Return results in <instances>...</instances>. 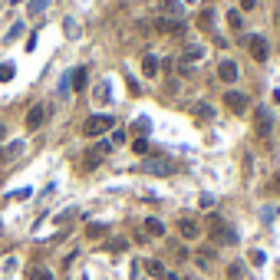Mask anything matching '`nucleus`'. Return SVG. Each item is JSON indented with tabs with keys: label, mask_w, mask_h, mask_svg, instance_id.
Here are the masks:
<instances>
[{
	"label": "nucleus",
	"mask_w": 280,
	"mask_h": 280,
	"mask_svg": "<svg viewBox=\"0 0 280 280\" xmlns=\"http://www.w3.org/2000/svg\"><path fill=\"white\" fill-rule=\"evenodd\" d=\"M208 231H211V237H215V241H221V244H237L234 227L227 224L221 215H211V218H208Z\"/></svg>",
	"instance_id": "f257e3e1"
},
{
	"label": "nucleus",
	"mask_w": 280,
	"mask_h": 280,
	"mask_svg": "<svg viewBox=\"0 0 280 280\" xmlns=\"http://www.w3.org/2000/svg\"><path fill=\"white\" fill-rule=\"evenodd\" d=\"M112 125H116V119L112 116H89L86 122H83V135H93V139H96V135L109 132Z\"/></svg>",
	"instance_id": "f03ea898"
},
{
	"label": "nucleus",
	"mask_w": 280,
	"mask_h": 280,
	"mask_svg": "<svg viewBox=\"0 0 280 280\" xmlns=\"http://www.w3.org/2000/svg\"><path fill=\"white\" fill-rule=\"evenodd\" d=\"M244 43H248L250 56H254L257 63H267V56H270V43H267V36H260V33H250Z\"/></svg>",
	"instance_id": "7ed1b4c3"
},
{
	"label": "nucleus",
	"mask_w": 280,
	"mask_h": 280,
	"mask_svg": "<svg viewBox=\"0 0 280 280\" xmlns=\"http://www.w3.org/2000/svg\"><path fill=\"white\" fill-rule=\"evenodd\" d=\"M224 106L231 109V112H237V116H244L248 106H250V99L244 96V93H234V89H231V93H224Z\"/></svg>",
	"instance_id": "20e7f679"
},
{
	"label": "nucleus",
	"mask_w": 280,
	"mask_h": 280,
	"mask_svg": "<svg viewBox=\"0 0 280 280\" xmlns=\"http://www.w3.org/2000/svg\"><path fill=\"white\" fill-rule=\"evenodd\" d=\"M270 129H274V119H270V112H267V109H257V112H254V132H257L260 139H267Z\"/></svg>",
	"instance_id": "39448f33"
},
{
	"label": "nucleus",
	"mask_w": 280,
	"mask_h": 280,
	"mask_svg": "<svg viewBox=\"0 0 280 280\" xmlns=\"http://www.w3.org/2000/svg\"><path fill=\"white\" fill-rule=\"evenodd\" d=\"M46 116H50V106H33L30 112H27V129H40V125H43L46 122Z\"/></svg>",
	"instance_id": "423d86ee"
},
{
	"label": "nucleus",
	"mask_w": 280,
	"mask_h": 280,
	"mask_svg": "<svg viewBox=\"0 0 280 280\" xmlns=\"http://www.w3.org/2000/svg\"><path fill=\"white\" fill-rule=\"evenodd\" d=\"M142 168H145L149 175H168V172H175V165L168 162V158H162V155H158V158H149Z\"/></svg>",
	"instance_id": "0eeeda50"
},
{
	"label": "nucleus",
	"mask_w": 280,
	"mask_h": 280,
	"mask_svg": "<svg viewBox=\"0 0 280 280\" xmlns=\"http://www.w3.org/2000/svg\"><path fill=\"white\" fill-rule=\"evenodd\" d=\"M178 231H182V237L194 241V237L201 234V224H198V221H191V218H182V221H178Z\"/></svg>",
	"instance_id": "6e6552de"
},
{
	"label": "nucleus",
	"mask_w": 280,
	"mask_h": 280,
	"mask_svg": "<svg viewBox=\"0 0 280 280\" xmlns=\"http://www.w3.org/2000/svg\"><path fill=\"white\" fill-rule=\"evenodd\" d=\"M178 27H182V20H175V17H158L155 20V30L158 33H178Z\"/></svg>",
	"instance_id": "1a4fd4ad"
},
{
	"label": "nucleus",
	"mask_w": 280,
	"mask_h": 280,
	"mask_svg": "<svg viewBox=\"0 0 280 280\" xmlns=\"http://www.w3.org/2000/svg\"><path fill=\"white\" fill-rule=\"evenodd\" d=\"M218 76H221L224 83H234V79H237V66L231 63V60H224V63L218 66Z\"/></svg>",
	"instance_id": "9d476101"
},
{
	"label": "nucleus",
	"mask_w": 280,
	"mask_h": 280,
	"mask_svg": "<svg viewBox=\"0 0 280 280\" xmlns=\"http://www.w3.org/2000/svg\"><path fill=\"white\" fill-rule=\"evenodd\" d=\"M99 162H102V155H99V152L93 149V152H86V155L79 158V168H83V172H89V168H96Z\"/></svg>",
	"instance_id": "9b49d317"
},
{
	"label": "nucleus",
	"mask_w": 280,
	"mask_h": 280,
	"mask_svg": "<svg viewBox=\"0 0 280 280\" xmlns=\"http://www.w3.org/2000/svg\"><path fill=\"white\" fill-rule=\"evenodd\" d=\"M211 23H215V10H211V7H205V10L198 13V27H201V30H215Z\"/></svg>",
	"instance_id": "f8f14e48"
},
{
	"label": "nucleus",
	"mask_w": 280,
	"mask_h": 280,
	"mask_svg": "<svg viewBox=\"0 0 280 280\" xmlns=\"http://www.w3.org/2000/svg\"><path fill=\"white\" fill-rule=\"evenodd\" d=\"M142 73H145V76H155V73H158V56H155V53H149L145 60H142Z\"/></svg>",
	"instance_id": "ddd939ff"
},
{
	"label": "nucleus",
	"mask_w": 280,
	"mask_h": 280,
	"mask_svg": "<svg viewBox=\"0 0 280 280\" xmlns=\"http://www.w3.org/2000/svg\"><path fill=\"white\" fill-rule=\"evenodd\" d=\"M145 234H152V237H162V234H165V224L158 221V218H149V221H145Z\"/></svg>",
	"instance_id": "4468645a"
},
{
	"label": "nucleus",
	"mask_w": 280,
	"mask_h": 280,
	"mask_svg": "<svg viewBox=\"0 0 280 280\" xmlns=\"http://www.w3.org/2000/svg\"><path fill=\"white\" fill-rule=\"evenodd\" d=\"M86 86V69H73L69 73V89H83Z\"/></svg>",
	"instance_id": "2eb2a0df"
},
{
	"label": "nucleus",
	"mask_w": 280,
	"mask_h": 280,
	"mask_svg": "<svg viewBox=\"0 0 280 280\" xmlns=\"http://www.w3.org/2000/svg\"><path fill=\"white\" fill-rule=\"evenodd\" d=\"M194 260H198V267H201V270H208V267H211V260H215V250H198V254H194Z\"/></svg>",
	"instance_id": "dca6fc26"
},
{
	"label": "nucleus",
	"mask_w": 280,
	"mask_h": 280,
	"mask_svg": "<svg viewBox=\"0 0 280 280\" xmlns=\"http://www.w3.org/2000/svg\"><path fill=\"white\" fill-rule=\"evenodd\" d=\"M201 56H205V46L191 43V46H188V50H185V63H188V60H191V63H198V60H201Z\"/></svg>",
	"instance_id": "f3484780"
},
{
	"label": "nucleus",
	"mask_w": 280,
	"mask_h": 280,
	"mask_svg": "<svg viewBox=\"0 0 280 280\" xmlns=\"http://www.w3.org/2000/svg\"><path fill=\"white\" fill-rule=\"evenodd\" d=\"M109 231V224H102V221H93V224L86 227V237H102Z\"/></svg>",
	"instance_id": "a211bd4d"
},
{
	"label": "nucleus",
	"mask_w": 280,
	"mask_h": 280,
	"mask_svg": "<svg viewBox=\"0 0 280 280\" xmlns=\"http://www.w3.org/2000/svg\"><path fill=\"white\" fill-rule=\"evenodd\" d=\"M145 270H149L152 277H165V267L158 264V260H145Z\"/></svg>",
	"instance_id": "6ab92c4d"
},
{
	"label": "nucleus",
	"mask_w": 280,
	"mask_h": 280,
	"mask_svg": "<svg viewBox=\"0 0 280 280\" xmlns=\"http://www.w3.org/2000/svg\"><path fill=\"white\" fill-rule=\"evenodd\" d=\"M165 13H172L175 20H178V17H182V3H178V0H165Z\"/></svg>",
	"instance_id": "aec40b11"
},
{
	"label": "nucleus",
	"mask_w": 280,
	"mask_h": 280,
	"mask_svg": "<svg viewBox=\"0 0 280 280\" xmlns=\"http://www.w3.org/2000/svg\"><path fill=\"white\" fill-rule=\"evenodd\" d=\"M30 280H53V274H50L46 267H33L30 270Z\"/></svg>",
	"instance_id": "412c9836"
},
{
	"label": "nucleus",
	"mask_w": 280,
	"mask_h": 280,
	"mask_svg": "<svg viewBox=\"0 0 280 280\" xmlns=\"http://www.w3.org/2000/svg\"><path fill=\"white\" fill-rule=\"evenodd\" d=\"M13 63H0V83H7V79H13Z\"/></svg>",
	"instance_id": "4be33fe9"
},
{
	"label": "nucleus",
	"mask_w": 280,
	"mask_h": 280,
	"mask_svg": "<svg viewBox=\"0 0 280 280\" xmlns=\"http://www.w3.org/2000/svg\"><path fill=\"white\" fill-rule=\"evenodd\" d=\"M227 23H231V27L241 33V27H244V20H241V10H231V13H227Z\"/></svg>",
	"instance_id": "5701e85b"
},
{
	"label": "nucleus",
	"mask_w": 280,
	"mask_h": 280,
	"mask_svg": "<svg viewBox=\"0 0 280 280\" xmlns=\"http://www.w3.org/2000/svg\"><path fill=\"white\" fill-rule=\"evenodd\" d=\"M145 129H149V119H139V122H132V132H135L139 139H145Z\"/></svg>",
	"instance_id": "b1692460"
},
{
	"label": "nucleus",
	"mask_w": 280,
	"mask_h": 280,
	"mask_svg": "<svg viewBox=\"0 0 280 280\" xmlns=\"http://www.w3.org/2000/svg\"><path fill=\"white\" fill-rule=\"evenodd\" d=\"M125 248H129V241H125V237H116V241L109 244V250H112V254H122Z\"/></svg>",
	"instance_id": "393cba45"
},
{
	"label": "nucleus",
	"mask_w": 280,
	"mask_h": 280,
	"mask_svg": "<svg viewBox=\"0 0 280 280\" xmlns=\"http://www.w3.org/2000/svg\"><path fill=\"white\" fill-rule=\"evenodd\" d=\"M109 99V83H99L96 86V102H106Z\"/></svg>",
	"instance_id": "a878e982"
},
{
	"label": "nucleus",
	"mask_w": 280,
	"mask_h": 280,
	"mask_svg": "<svg viewBox=\"0 0 280 280\" xmlns=\"http://www.w3.org/2000/svg\"><path fill=\"white\" fill-rule=\"evenodd\" d=\"M46 7H50V0H33V3H30V13H43Z\"/></svg>",
	"instance_id": "bb28decb"
},
{
	"label": "nucleus",
	"mask_w": 280,
	"mask_h": 280,
	"mask_svg": "<svg viewBox=\"0 0 280 280\" xmlns=\"http://www.w3.org/2000/svg\"><path fill=\"white\" fill-rule=\"evenodd\" d=\"M132 149L139 152V155H145V152H149V139H135L132 142Z\"/></svg>",
	"instance_id": "cd10ccee"
},
{
	"label": "nucleus",
	"mask_w": 280,
	"mask_h": 280,
	"mask_svg": "<svg viewBox=\"0 0 280 280\" xmlns=\"http://www.w3.org/2000/svg\"><path fill=\"white\" fill-rule=\"evenodd\" d=\"M250 264H257L260 267V264H264V250H250Z\"/></svg>",
	"instance_id": "c85d7f7f"
},
{
	"label": "nucleus",
	"mask_w": 280,
	"mask_h": 280,
	"mask_svg": "<svg viewBox=\"0 0 280 280\" xmlns=\"http://www.w3.org/2000/svg\"><path fill=\"white\" fill-rule=\"evenodd\" d=\"M194 112H198V119H211V109H208V106H198Z\"/></svg>",
	"instance_id": "c756f323"
},
{
	"label": "nucleus",
	"mask_w": 280,
	"mask_h": 280,
	"mask_svg": "<svg viewBox=\"0 0 280 280\" xmlns=\"http://www.w3.org/2000/svg\"><path fill=\"white\" fill-rule=\"evenodd\" d=\"M257 7V0H241V10H254Z\"/></svg>",
	"instance_id": "7c9ffc66"
},
{
	"label": "nucleus",
	"mask_w": 280,
	"mask_h": 280,
	"mask_svg": "<svg viewBox=\"0 0 280 280\" xmlns=\"http://www.w3.org/2000/svg\"><path fill=\"white\" fill-rule=\"evenodd\" d=\"M274 191H280V172L274 175Z\"/></svg>",
	"instance_id": "2f4dec72"
},
{
	"label": "nucleus",
	"mask_w": 280,
	"mask_h": 280,
	"mask_svg": "<svg viewBox=\"0 0 280 280\" xmlns=\"http://www.w3.org/2000/svg\"><path fill=\"white\" fill-rule=\"evenodd\" d=\"M274 20H277V27H280V10H277V13H274Z\"/></svg>",
	"instance_id": "473e14b6"
},
{
	"label": "nucleus",
	"mask_w": 280,
	"mask_h": 280,
	"mask_svg": "<svg viewBox=\"0 0 280 280\" xmlns=\"http://www.w3.org/2000/svg\"><path fill=\"white\" fill-rule=\"evenodd\" d=\"M13 3H20V0H13Z\"/></svg>",
	"instance_id": "72a5a7b5"
}]
</instances>
